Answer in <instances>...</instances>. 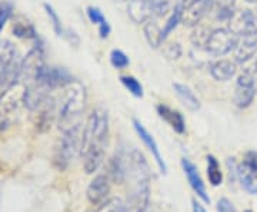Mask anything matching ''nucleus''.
I'll return each mask as SVG.
<instances>
[{
	"mask_svg": "<svg viewBox=\"0 0 257 212\" xmlns=\"http://www.w3.org/2000/svg\"><path fill=\"white\" fill-rule=\"evenodd\" d=\"M109 144V116L107 111L97 107L90 112L86 126L83 127L82 152L83 168L86 174L96 172L106 157Z\"/></svg>",
	"mask_w": 257,
	"mask_h": 212,
	"instance_id": "nucleus-1",
	"label": "nucleus"
},
{
	"mask_svg": "<svg viewBox=\"0 0 257 212\" xmlns=\"http://www.w3.org/2000/svg\"><path fill=\"white\" fill-rule=\"evenodd\" d=\"M62 94L57 102V122L59 128L66 130L73 126L74 118H77L86 107V88L77 80H72L60 88Z\"/></svg>",
	"mask_w": 257,
	"mask_h": 212,
	"instance_id": "nucleus-2",
	"label": "nucleus"
},
{
	"mask_svg": "<svg viewBox=\"0 0 257 212\" xmlns=\"http://www.w3.org/2000/svg\"><path fill=\"white\" fill-rule=\"evenodd\" d=\"M83 128L80 124H73L63 130V136L57 141L53 156V164L57 170L64 171L82 152Z\"/></svg>",
	"mask_w": 257,
	"mask_h": 212,
	"instance_id": "nucleus-3",
	"label": "nucleus"
},
{
	"mask_svg": "<svg viewBox=\"0 0 257 212\" xmlns=\"http://www.w3.org/2000/svg\"><path fill=\"white\" fill-rule=\"evenodd\" d=\"M23 94L25 86L22 82H18L0 96V136L5 134L18 120L20 108L25 106Z\"/></svg>",
	"mask_w": 257,
	"mask_h": 212,
	"instance_id": "nucleus-4",
	"label": "nucleus"
},
{
	"mask_svg": "<svg viewBox=\"0 0 257 212\" xmlns=\"http://www.w3.org/2000/svg\"><path fill=\"white\" fill-rule=\"evenodd\" d=\"M20 63L16 47L9 40L0 42V96L19 82Z\"/></svg>",
	"mask_w": 257,
	"mask_h": 212,
	"instance_id": "nucleus-5",
	"label": "nucleus"
},
{
	"mask_svg": "<svg viewBox=\"0 0 257 212\" xmlns=\"http://www.w3.org/2000/svg\"><path fill=\"white\" fill-rule=\"evenodd\" d=\"M45 66H46V62H45L43 47H42V44H36L29 52L28 54L25 56V58L20 63V77H19V82H22L23 84L35 82Z\"/></svg>",
	"mask_w": 257,
	"mask_h": 212,
	"instance_id": "nucleus-6",
	"label": "nucleus"
},
{
	"mask_svg": "<svg viewBox=\"0 0 257 212\" xmlns=\"http://www.w3.org/2000/svg\"><path fill=\"white\" fill-rule=\"evenodd\" d=\"M239 37L227 28H216L210 33L206 43V50L213 56H224L234 50Z\"/></svg>",
	"mask_w": 257,
	"mask_h": 212,
	"instance_id": "nucleus-7",
	"label": "nucleus"
},
{
	"mask_svg": "<svg viewBox=\"0 0 257 212\" xmlns=\"http://www.w3.org/2000/svg\"><path fill=\"white\" fill-rule=\"evenodd\" d=\"M229 30L236 36L257 34V14L251 10L233 12L229 18Z\"/></svg>",
	"mask_w": 257,
	"mask_h": 212,
	"instance_id": "nucleus-8",
	"label": "nucleus"
},
{
	"mask_svg": "<svg viewBox=\"0 0 257 212\" xmlns=\"http://www.w3.org/2000/svg\"><path fill=\"white\" fill-rule=\"evenodd\" d=\"M254 83H256V77L250 73L248 70H244L240 74L237 78V86H236V92H234V104L240 108H246L248 107L253 100H254Z\"/></svg>",
	"mask_w": 257,
	"mask_h": 212,
	"instance_id": "nucleus-9",
	"label": "nucleus"
},
{
	"mask_svg": "<svg viewBox=\"0 0 257 212\" xmlns=\"http://www.w3.org/2000/svg\"><path fill=\"white\" fill-rule=\"evenodd\" d=\"M211 8H213V0H190L182 9L180 23H183L187 28H194L202 22V18Z\"/></svg>",
	"mask_w": 257,
	"mask_h": 212,
	"instance_id": "nucleus-10",
	"label": "nucleus"
},
{
	"mask_svg": "<svg viewBox=\"0 0 257 212\" xmlns=\"http://www.w3.org/2000/svg\"><path fill=\"white\" fill-rule=\"evenodd\" d=\"M72 80H73V78H72V76L69 74L67 70L60 68V67H49V66H45L43 70H42L40 74L37 76V78L35 82L46 86L49 90L53 92V90H57V88L64 87L66 84L70 83ZM32 83H33V82H32Z\"/></svg>",
	"mask_w": 257,
	"mask_h": 212,
	"instance_id": "nucleus-11",
	"label": "nucleus"
},
{
	"mask_svg": "<svg viewBox=\"0 0 257 212\" xmlns=\"http://www.w3.org/2000/svg\"><path fill=\"white\" fill-rule=\"evenodd\" d=\"M182 168H183V172L189 185L192 186V190L194 191V194L197 195L203 202L210 204V196L207 194V190H206V185L203 182L200 172L197 170V166L193 164L189 158H182Z\"/></svg>",
	"mask_w": 257,
	"mask_h": 212,
	"instance_id": "nucleus-12",
	"label": "nucleus"
},
{
	"mask_svg": "<svg viewBox=\"0 0 257 212\" xmlns=\"http://www.w3.org/2000/svg\"><path fill=\"white\" fill-rule=\"evenodd\" d=\"M110 184L111 181L107 174H99L94 176L86 191L89 202L93 205H100L104 202L110 192Z\"/></svg>",
	"mask_w": 257,
	"mask_h": 212,
	"instance_id": "nucleus-13",
	"label": "nucleus"
},
{
	"mask_svg": "<svg viewBox=\"0 0 257 212\" xmlns=\"http://www.w3.org/2000/svg\"><path fill=\"white\" fill-rule=\"evenodd\" d=\"M133 127H135L136 132H138L139 138L143 141V144L146 146L147 150L152 152V156L155 158V161H156L160 172H162V174H167V166H166L165 160L162 157V152H160V148L157 146L156 140L153 138V136L147 131L146 127H145L138 118H133Z\"/></svg>",
	"mask_w": 257,
	"mask_h": 212,
	"instance_id": "nucleus-14",
	"label": "nucleus"
},
{
	"mask_svg": "<svg viewBox=\"0 0 257 212\" xmlns=\"http://www.w3.org/2000/svg\"><path fill=\"white\" fill-rule=\"evenodd\" d=\"M153 4L155 0H128V18L139 24L145 23L150 18H155Z\"/></svg>",
	"mask_w": 257,
	"mask_h": 212,
	"instance_id": "nucleus-15",
	"label": "nucleus"
},
{
	"mask_svg": "<svg viewBox=\"0 0 257 212\" xmlns=\"http://www.w3.org/2000/svg\"><path fill=\"white\" fill-rule=\"evenodd\" d=\"M257 52V36L250 34V36H243L241 40H237V44L234 47V58L237 63H247L250 58Z\"/></svg>",
	"mask_w": 257,
	"mask_h": 212,
	"instance_id": "nucleus-16",
	"label": "nucleus"
},
{
	"mask_svg": "<svg viewBox=\"0 0 257 212\" xmlns=\"http://www.w3.org/2000/svg\"><path fill=\"white\" fill-rule=\"evenodd\" d=\"M156 110L159 117L163 121H166L177 134H184L186 132V121H184V117L179 111L167 107L166 104H159Z\"/></svg>",
	"mask_w": 257,
	"mask_h": 212,
	"instance_id": "nucleus-17",
	"label": "nucleus"
},
{
	"mask_svg": "<svg viewBox=\"0 0 257 212\" xmlns=\"http://www.w3.org/2000/svg\"><path fill=\"white\" fill-rule=\"evenodd\" d=\"M210 73L217 82H227L236 74V64L230 60H217L210 66Z\"/></svg>",
	"mask_w": 257,
	"mask_h": 212,
	"instance_id": "nucleus-18",
	"label": "nucleus"
},
{
	"mask_svg": "<svg viewBox=\"0 0 257 212\" xmlns=\"http://www.w3.org/2000/svg\"><path fill=\"white\" fill-rule=\"evenodd\" d=\"M173 88H175V92L177 94L179 100L183 102L189 110H200V100L194 96V92L186 84L173 83Z\"/></svg>",
	"mask_w": 257,
	"mask_h": 212,
	"instance_id": "nucleus-19",
	"label": "nucleus"
},
{
	"mask_svg": "<svg viewBox=\"0 0 257 212\" xmlns=\"http://www.w3.org/2000/svg\"><path fill=\"white\" fill-rule=\"evenodd\" d=\"M143 32H145V36H146L147 43L153 48L162 46V43L165 42L163 38V30L159 28L155 18H150L143 23Z\"/></svg>",
	"mask_w": 257,
	"mask_h": 212,
	"instance_id": "nucleus-20",
	"label": "nucleus"
},
{
	"mask_svg": "<svg viewBox=\"0 0 257 212\" xmlns=\"http://www.w3.org/2000/svg\"><path fill=\"white\" fill-rule=\"evenodd\" d=\"M206 160H207V178H209V182L213 186H219L223 182L220 164H219V161L216 160L214 156H207Z\"/></svg>",
	"mask_w": 257,
	"mask_h": 212,
	"instance_id": "nucleus-21",
	"label": "nucleus"
},
{
	"mask_svg": "<svg viewBox=\"0 0 257 212\" xmlns=\"http://www.w3.org/2000/svg\"><path fill=\"white\" fill-rule=\"evenodd\" d=\"M13 34L19 38H28V40L37 38L36 30L28 22H16L13 26Z\"/></svg>",
	"mask_w": 257,
	"mask_h": 212,
	"instance_id": "nucleus-22",
	"label": "nucleus"
},
{
	"mask_svg": "<svg viewBox=\"0 0 257 212\" xmlns=\"http://www.w3.org/2000/svg\"><path fill=\"white\" fill-rule=\"evenodd\" d=\"M182 9H183L182 3L176 4L175 9L172 12V14H170V18H167V23H166L165 28H163V38H165V40L166 37L169 36V34L177 28V24L180 23V20H182Z\"/></svg>",
	"mask_w": 257,
	"mask_h": 212,
	"instance_id": "nucleus-23",
	"label": "nucleus"
},
{
	"mask_svg": "<svg viewBox=\"0 0 257 212\" xmlns=\"http://www.w3.org/2000/svg\"><path fill=\"white\" fill-rule=\"evenodd\" d=\"M234 0H213V8L217 9V18L220 20H229L233 14Z\"/></svg>",
	"mask_w": 257,
	"mask_h": 212,
	"instance_id": "nucleus-24",
	"label": "nucleus"
},
{
	"mask_svg": "<svg viewBox=\"0 0 257 212\" xmlns=\"http://www.w3.org/2000/svg\"><path fill=\"white\" fill-rule=\"evenodd\" d=\"M120 82L135 97H138V98L143 97V86L140 84L138 78H135L133 76H121Z\"/></svg>",
	"mask_w": 257,
	"mask_h": 212,
	"instance_id": "nucleus-25",
	"label": "nucleus"
},
{
	"mask_svg": "<svg viewBox=\"0 0 257 212\" xmlns=\"http://www.w3.org/2000/svg\"><path fill=\"white\" fill-rule=\"evenodd\" d=\"M123 208H124V202L117 196H113L100 204L94 212H123Z\"/></svg>",
	"mask_w": 257,
	"mask_h": 212,
	"instance_id": "nucleus-26",
	"label": "nucleus"
},
{
	"mask_svg": "<svg viewBox=\"0 0 257 212\" xmlns=\"http://www.w3.org/2000/svg\"><path fill=\"white\" fill-rule=\"evenodd\" d=\"M43 8H45V10H46V14H47V18H49V20L52 22V26H53V28H55L56 34H57V36H63L64 28L63 26H62L60 18H59V16H57V13H56V10L53 9L49 3H45V4H43Z\"/></svg>",
	"mask_w": 257,
	"mask_h": 212,
	"instance_id": "nucleus-27",
	"label": "nucleus"
},
{
	"mask_svg": "<svg viewBox=\"0 0 257 212\" xmlns=\"http://www.w3.org/2000/svg\"><path fill=\"white\" fill-rule=\"evenodd\" d=\"M110 63L111 66L114 67V68H117V70H123V68H126L130 63V60H128V57L121 50H117V48H114V50H111L110 53Z\"/></svg>",
	"mask_w": 257,
	"mask_h": 212,
	"instance_id": "nucleus-28",
	"label": "nucleus"
},
{
	"mask_svg": "<svg viewBox=\"0 0 257 212\" xmlns=\"http://www.w3.org/2000/svg\"><path fill=\"white\" fill-rule=\"evenodd\" d=\"M240 164L244 166L254 178H257V151L246 152V156H244L243 161Z\"/></svg>",
	"mask_w": 257,
	"mask_h": 212,
	"instance_id": "nucleus-29",
	"label": "nucleus"
},
{
	"mask_svg": "<svg viewBox=\"0 0 257 212\" xmlns=\"http://www.w3.org/2000/svg\"><path fill=\"white\" fill-rule=\"evenodd\" d=\"M210 30L207 28H197L192 34V42L196 47H206L207 38L210 36Z\"/></svg>",
	"mask_w": 257,
	"mask_h": 212,
	"instance_id": "nucleus-30",
	"label": "nucleus"
},
{
	"mask_svg": "<svg viewBox=\"0 0 257 212\" xmlns=\"http://www.w3.org/2000/svg\"><path fill=\"white\" fill-rule=\"evenodd\" d=\"M13 13V4L10 2H2L0 3V32L3 30L8 20L12 18Z\"/></svg>",
	"mask_w": 257,
	"mask_h": 212,
	"instance_id": "nucleus-31",
	"label": "nucleus"
},
{
	"mask_svg": "<svg viewBox=\"0 0 257 212\" xmlns=\"http://www.w3.org/2000/svg\"><path fill=\"white\" fill-rule=\"evenodd\" d=\"M163 54L169 60H177L182 56V47L177 43H169L167 46L163 47Z\"/></svg>",
	"mask_w": 257,
	"mask_h": 212,
	"instance_id": "nucleus-32",
	"label": "nucleus"
},
{
	"mask_svg": "<svg viewBox=\"0 0 257 212\" xmlns=\"http://www.w3.org/2000/svg\"><path fill=\"white\" fill-rule=\"evenodd\" d=\"M87 18L89 20L94 23V24H101V23H104V22H107L104 16H103V13L100 12V9H97V8H94V6H89L87 8Z\"/></svg>",
	"mask_w": 257,
	"mask_h": 212,
	"instance_id": "nucleus-33",
	"label": "nucleus"
},
{
	"mask_svg": "<svg viewBox=\"0 0 257 212\" xmlns=\"http://www.w3.org/2000/svg\"><path fill=\"white\" fill-rule=\"evenodd\" d=\"M216 210H217V212H237L236 206L233 205V202H230L227 198H220L217 201Z\"/></svg>",
	"mask_w": 257,
	"mask_h": 212,
	"instance_id": "nucleus-34",
	"label": "nucleus"
},
{
	"mask_svg": "<svg viewBox=\"0 0 257 212\" xmlns=\"http://www.w3.org/2000/svg\"><path fill=\"white\" fill-rule=\"evenodd\" d=\"M63 37L69 42V44L73 47L79 46V43H80V38L77 36V33L74 32V30H70V28H64V33Z\"/></svg>",
	"mask_w": 257,
	"mask_h": 212,
	"instance_id": "nucleus-35",
	"label": "nucleus"
},
{
	"mask_svg": "<svg viewBox=\"0 0 257 212\" xmlns=\"http://www.w3.org/2000/svg\"><path fill=\"white\" fill-rule=\"evenodd\" d=\"M110 24L107 23V22H104V23H101L99 24V34H100L101 38H107L109 34H110Z\"/></svg>",
	"mask_w": 257,
	"mask_h": 212,
	"instance_id": "nucleus-36",
	"label": "nucleus"
},
{
	"mask_svg": "<svg viewBox=\"0 0 257 212\" xmlns=\"http://www.w3.org/2000/svg\"><path fill=\"white\" fill-rule=\"evenodd\" d=\"M192 208H193V212H207L206 211V208L203 206L202 204L197 202L196 200H193L192 201Z\"/></svg>",
	"mask_w": 257,
	"mask_h": 212,
	"instance_id": "nucleus-37",
	"label": "nucleus"
},
{
	"mask_svg": "<svg viewBox=\"0 0 257 212\" xmlns=\"http://www.w3.org/2000/svg\"><path fill=\"white\" fill-rule=\"evenodd\" d=\"M248 3H257V0H247Z\"/></svg>",
	"mask_w": 257,
	"mask_h": 212,
	"instance_id": "nucleus-38",
	"label": "nucleus"
},
{
	"mask_svg": "<svg viewBox=\"0 0 257 212\" xmlns=\"http://www.w3.org/2000/svg\"><path fill=\"white\" fill-rule=\"evenodd\" d=\"M113 2H119L120 3V2H126V0H113Z\"/></svg>",
	"mask_w": 257,
	"mask_h": 212,
	"instance_id": "nucleus-39",
	"label": "nucleus"
},
{
	"mask_svg": "<svg viewBox=\"0 0 257 212\" xmlns=\"http://www.w3.org/2000/svg\"><path fill=\"white\" fill-rule=\"evenodd\" d=\"M244 212H253L251 210H247V211H244Z\"/></svg>",
	"mask_w": 257,
	"mask_h": 212,
	"instance_id": "nucleus-40",
	"label": "nucleus"
},
{
	"mask_svg": "<svg viewBox=\"0 0 257 212\" xmlns=\"http://www.w3.org/2000/svg\"><path fill=\"white\" fill-rule=\"evenodd\" d=\"M256 92H257V78H256Z\"/></svg>",
	"mask_w": 257,
	"mask_h": 212,
	"instance_id": "nucleus-41",
	"label": "nucleus"
}]
</instances>
